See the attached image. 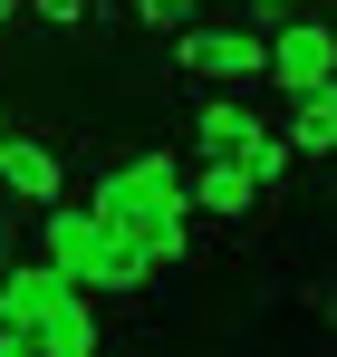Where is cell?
I'll return each mask as SVG.
<instances>
[{
	"label": "cell",
	"instance_id": "obj_3",
	"mask_svg": "<svg viewBox=\"0 0 337 357\" xmlns=\"http://www.w3.org/2000/svg\"><path fill=\"white\" fill-rule=\"evenodd\" d=\"M39 261H58L77 290L97 299H135L145 280H155V261L135 251V241L116 232V222H97V213H77V203H49V232H39Z\"/></svg>",
	"mask_w": 337,
	"mask_h": 357
},
{
	"label": "cell",
	"instance_id": "obj_11",
	"mask_svg": "<svg viewBox=\"0 0 337 357\" xmlns=\"http://www.w3.org/2000/svg\"><path fill=\"white\" fill-rule=\"evenodd\" d=\"M39 29H87V0H29Z\"/></svg>",
	"mask_w": 337,
	"mask_h": 357
},
{
	"label": "cell",
	"instance_id": "obj_8",
	"mask_svg": "<svg viewBox=\"0 0 337 357\" xmlns=\"http://www.w3.org/2000/svg\"><path fill=\"white\" fill-rule=\"evenodd\" d=\"M251 135H260V107L251 97H203L193 107V155H241Z\"/></svg>",
	"mask_w": 337,
	"mask_h": 357
},
{
	"label": "cell",
	"instance_id": "obj_12",
	"mask_svg": "<svg viewBox=\"0 0 337 357\" xmlns=\"http://www.w3.org/2000/svg\"><path fill=\"white\" fill-rule=\"evenodd\" d=\"M251 10H260V20H280V10H289V0H251Z\"/></svg>",
	"mask_w": 337,
	"mask_h": 357
},
{
	"label": "cell",
	"instance_id": "obj_2",
	"mask_svg": "<svg viewBox=\"0 0 337 357\" xmlns=\"http://www.w3.org/2000/svg\"><path fill=\"white\" fill-rule=\"evenodd\" d=\"M97 222L135 241L155 271L173 261H193V203H183V174H173V155H116L107 174H97V203H87Z\"/></svg>",
	"mask_w": 337,
	"mask_h": 357
},
{
	"label": "cell",
	"instance_id": "obj_6",
	"mask_svg": "<svg viewBox=\"0 0 337 357\" xmlns=\"http://www.w3.org/2000/svg\"><path fill=\"white\" fill-rule=\"evenodd\" d=\"M183 203H193V213H212V222H251V213H260V174H251L241 155H193Z\"/></svg>",
	"mask_w": 337,
	"mask_h": 357
},
{
	"label": "cell",
	"instance_id": "obj_14",
	"mask_svg": "<svg viewBox=\"0 0 337 357\" xmlns=\"http://www.w3.org/2000/svg\"><path fill=\"white\" fill-rule=\"evenodd\" d=\"M0 145H10V116H0Z\"/></svg>",
	"mask_w": 337,
	"mask_h": 357
},
{
	"label": "cell",
	"instance_id": "obj_4",
	"mask_svg": "<svg viewBox=\"0 0 337 357\" xmlns=\"http://www.w3.org/2000/svg\"><path fill=\"white\" fill-rule=\"evenodd\" d=\"M173 68L193 77V87H251L260 77V29H241V20H183L173 29Z\"/></svg>",
	"mask_w": 337,
	"mask_h": 357
},
{
	"label": "cell",
	"instance_id": "obj_13",
	"mask_svg": "<svg viewBox=\"0 0 337 357\" xmlns=\"http://www.w3.org/2000/svg\"><path fill=\"white\" fill-rule=\"evenodd\" d=\"M10 20H19V0H0V29H10Z\"/></svg>",
	"mask_w": 337,
	"mask_h": 357
},
{
	"label": "cell",
	"instance_id": "obj_7",
	"mask_svg": "<svg viewBox=\"0 0 337 357\" xmlns=\"http://www.w3.org/2000/svg\"><path fill=\"white\" fill-rule=\"evenodd\" d=\"M0 193L49 213L58 193H68V165H58V145H39V135H19V126H10V145H0Z\"/></svg>",
	"mask_w": 337,
	"mask_h": 357
},
{
	"label": "cell",
	"instance_id": "obj_1",
	"mask_svg": "<svg viewBox=\"0 0 337 357\" xmlns=\"http://www.w3.org/2000/svg\"><path fill=\"white\" fill-rule=\"evenodd\" d=\"M0 338L10 357H97V290H77L58 261H0Z\"/></svg>",
	"mask_w": 337,
	"mask_h": 357
},
{
	"label": "cell",
	"instance_id": "obj_9",
	"mask_svg": "<svg viewBox=\"0 0 337 357\" xmlns=\"http://www.w3.org/2000/svg\"><path fill=\"white\" fill-rule=\"evenodd\" d=\"M289 155L299 165H337V87L289 97Z\"/></svg>",
	"mask_w": 337,
	"mask_h": 357
},
{
	"label": "cell",
	"instance_id": "obj_10",
	"mask_svg": "<svg viewBox=\"0 0 337 357\" xmlns=\"http://www.w3.org/2000/svg\"><path fill=\"white\" fill-rule=\"evenodd\" d=\"M193 10H203V0H135V20H145V29H164V39L193 20Z\"/></svg>",
	"mask_w": 337,
	"mask_h": 357
},
{
	"label": "cell",
	"instance_id": "obj_5",
	"mask_svg": "<svg viewBox=\"0 0 337 357\" xmlns=\"http://www.w3.org/2000/svg\"><path fill=\"white\" fill-rule=\"evenodd\" d=\"M260 77L280 87V97H308V87H337V29L318 10H289L280 29L260 39Z\"/></svg>",
	"mask_w": 337,
	"mask_h": 357
}]
</instances>
